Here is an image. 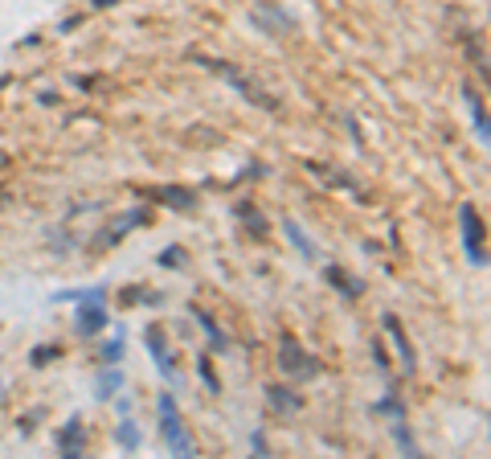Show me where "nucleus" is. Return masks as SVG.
<instances>
[{"label": "nucleus", "mask_w": 491, "mask_h": 459, "mask_svg": "<svg viewBox=\"0 0 491 459\" xmlns=\"http://www.w3.org/2000/svg\"><path fill=\"white\" fill-rule=\"evenodd\" d=\"M278 345H283V369H291V373H315V361H303V349L295 345V336H283Z\"/></svg>", "instance_id": "3"}, {"label": "nucleus", "mask_w": 491, "mask_h": 459, "mask_svg": "<svg viewBox=\"0 0 491 459\" xmlns=\"http://www.w3.org/2000/svg\"><path fill=\"white\" fill-rule=\"evenodd\" d=\"M57 447H62V456H78V451H82V422H70V426L57 435Z\"/></svg>", "instance_id": "5"}, {"label": "nucleus", "mask_w": 491, "mask_h": 459, "mask_svg": "<svg viewBox=\"0 0 491 459\" xmlns=\"http://www.w3.org/2000/svg\"><path fill=\"white\" fill-rule=\"evenodd\" d=\"M201 373H205V381H209V386L217 390V377H213V369H209V361H201Z\"/></svg>", "instance_id": "10"}, {"label": "nucleus", "mask_w": 491, "mask_h": 459, "mask_svg": "<svg viewBox=\"0 0 491 459\" xmlns=\"http://www.w3.org/2000/svg\"><path fill=\"white\" fill-rule=\"evenodd\" d=\"M385 324H389V336L398 340V349H402V361L405 369L413 365V353H409V340H405V332H402V324H398V316H385Z\"/></svg>", "instance_id": "6"}, {"label": "nucleus", "mask_w": 491, "mask_h": 459, "mask_svg": "<svg viewBox=\"0 0 491 459\" xmlns=\"http://www.w3.org/2000/svg\"><path fill=\"white\" fill-rule=\"evenodd\" d=\"M160 414H164V435H168V447H172V451H180V456H197V447H193V439L184 435V426H180V418H177V406H172V398H168V394L160 398Z\"/></svg>", "instance_id": "1"}, {"label": "nucleus", "mask_w": 491, "mask_h": 459, "mask_svg": "<svg viewBox=\"0 0 491 459\" xmlns=\"http://www.w3.org/2000/svg\"><path fill=\"white\" fill-rule=\"evenodd\" d=\"M119 357H123V345H119V340L102 349V361H107V365H111V361H119Z\"/></svg>", "instance_id": "8"}, {"label": "nucleus", "mask_w": 491, "mask_h": 459, "mask_svg": "<svg viewBox=\"0 0 491 459\" xmlns=\"http://www.w3.org/2000/svg\"><path fill=\"white\" fill-rule=\"evenodd\" d=\"M463 226H467V254H471V263H483V230H479V214H475V205H463Z\"/></svg>", "instance_id": "2"}, {"label": "nucleus", "mask_w": 491, "mask_h": 459, "mask_svg": "<svg viewBox=\"0 0 491 459\" xmlns=\"http://www.w3.org/2000/svg\"><path fill=\"white\" fill-rule=\"evenodd\" d=\"M148 345H152L156 365L164 369V377H172V381H177V369H172V357H168V349H164V332H160V328H148Z\"/></svg>", "instance_id": "4"}, {"label": "nucleus", "mask_w": 491, "mask_h": 459, "mask_svg": "<svg viewBox=\"0 0 491 459\" xmlns=\"http://www.w3.org/2000/svg\"><path fill=\"white\" fill-rule=\"evenodd\" d=\"M102 312H98V308H90V312H78V332H82V336H94V332H98V328H102Z\"/></svg>", "instance_id": "7"}, {"label": "nucleus", "mask_w": 491, "mask_h": 459, "mask_svg": "<svg viewBox=\"0 0 491 459\" xmlns=\"http://www.w3.org/2000/svg\"><path fill=\"white\" fill-rule=\"evenodd\" d=\"M164 263H168V267H177V263H184V250H177V246H172V250H164Z\"/></svg>", "instance_id": "9"}]
</instances>
